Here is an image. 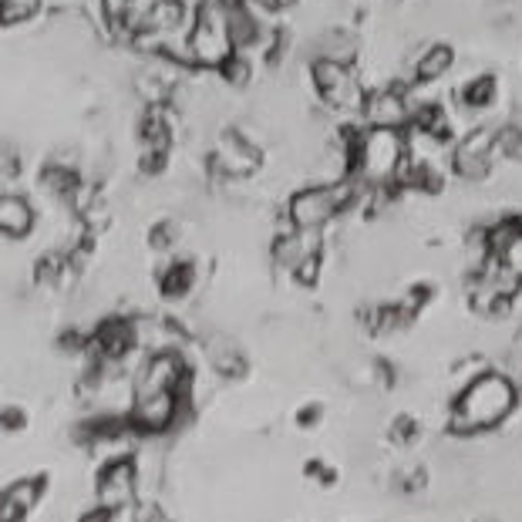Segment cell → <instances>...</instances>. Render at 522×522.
<instances>
[{"label":"cell","mask_w":522,"mask_h":522,"mask_svg":"<svg viewBox=\"0 0 522 522\" xmlns=\"http://www.w3.org/2000/svg\"><path fill=\"white\" fill-rule=\"evenodd\" d=\"M512 405H516L512 381L506 374L485 371L462 388L452 411V428L455 432H485V428H496L512 411Z\"/></svg>","instance_id":"1"},{"label":"cell","mask_w":522,"mask_h":522,"mask_svg":"<svg viewBox=\"0 0 522 522\" xmlns=\"http://www.w3.org/2000/svg\"><path fill=\"white\" fill-rule=\"evenodd\" d=\"M192 61L206 68H226L236 54L230 31V0H199L196 24L189 27Z\"/></svg>","instance_id":"2"},{"label":"cell","mask_w":522,"mask_h":522,"mask_svg":"<svg viewBox=\"0 0 522 522\" xmlns=\"http://www.w3.org/2000/svg\"><path fill=\"white\" fill-rule=\"evenodd\" d=\"M405 152H408V145L401 139L398 128H371V132L361 135L354 145L357 172H361L364 182H371V186L391 182V179H398Z\"/></svg>","instance_id":"3"},{"label":"cell","mask_w":522,"mask_h":522,"mask_svg":"<svg viewBox=\"0 0 522 522\" xmlns=\"http://www.w3.org/2000/svg\"><path fill=\"white\" fill-rule=\"evenodd\" d=\"M354 182H337V186H314L300 189L290 199V223L297 230H324L344 206L354 203Z\"/></svg>","instance_id":"4"},{"label":"cell","mask_w":522,"mask_h":522,"mask_svg":"<svg viewBox=\"0 0 522 522\" xmlns=\"http://www.w3.org/2000/svg\"><path fill=\"white\" fill-rule=\"evenodd\" d=\"M310 78H314V88L320 91L327 105L337 108V112H364V91L361 81L354 78V71L347 68L344 61L334 58H317L314 68H310Z\"/></svg>","instance_id":"5"},{"label":"cell","mask_w":522,"mask_h":522,"mask_svg":"<svg viewBox=\"0 0 522 522\" xmlns=\"http://www.w3.org/2000/svg\"><path fill=\"white\" fill-rule=\"evenodd\" d=\"M499 152V135L489 132V128H479V132L465 135L462 145H455V172L465 179H482L485 172L492 169V159Z\"/></svg>","instance_id":"6"},{"label":"cell","mask_w":522,"mask_h":522,"mask_svg":"<svg viewBox=\"0 0 522 522\" xmlns=\"http://www.w3.org/2000/svg\"><path fill=\"white\" fill-rule=\"evenodd\" d=\"M182 378H186V374H182L179 354L159 351V354H152L149 361L142 364L139 381H135V398L162 395V391H179Z\"/></svg>","instance_id":"7"},{"label":"cell","mask_w":522,"mask_h":522,"mask_svg":"<svg viewBox=\"0 0 522 522\" xmlns=\"http://www.w3.org/2000/svg\"><path fill=\"white\" fill-rule=\"evenodd\" d=\"M132 499H135V465L128 459H118L98 475V506L115 512L132 506Z\"/></svg>","instance_id":"8"},{"label":"cell","mask_w":522,"mask_h":522,"mask_svg":"<svg viewBox=\"0 0 522 522\" xmlns=\"http://www.w3.org/2000/svg\"><path fill=\"white\" fill-rule=\"evenodd\" d=\"M176 405H179V395L176 391H162V395H149V398H135V425L139 428H149V432H162V428L172 425L176 418Z\"/></svg>","instance_id":"9"},{"label":"cell","mask_w":522,"mask_h":522,"mask_svg":"<svg viewBox=\"0 0 522 522\" xmlns=\"http://www.w3.org/2000/svg\"><path fill=\"white\" fill-rule=\"evenodd\" d=\"M364 115H368L371 128H398L408 122V105L401 91H378L364 102Z\"/></svg>","instance_id":"10"},{"label":"cell","mask_w":522,"mask_h":522,"mask_svg":"<svg viewBox=\"0 0 522 522\" xmlns=\"http://www.w3.org/2000/svg\"><path fill=\"white\" fill-rule=\"evenodd\" d=\"M273 256H277V263H283L287 270H297L310 256H320V230H293L290 236L277 240Z\"/></svg>","instance_id":"11"},{"label":"cell","mask_w":522,"mask_h":522,"mask_svg":"<svg viewBox=\"0 0 522 522\" xmlns=\"http://www.w3.org/2000/svg\"><path fill=\"white\" fill-rule=\"evenodd\" d=\"M31 226H34V213L24 199H17V196L0 199V230H4V236L21 240V236L31 233Z\"/></svg>","instance_id":"12"},{"label":"cell","mask_w":522,"mask_h":522,"mask_svg":"<svg viewBox=\"0 0 522 522\" xmlns=\"http://www.w3.org/2000/svg\"><path fill=\"white\" fill-rule=\"evenodd\" d=\"M95 341H98V347H102L105 357L118 361V357L128 354V347H132V341H135L132 324H128V320H105V324L98 327Z\"/></svg>","instance_id":"13"},{"label":"cell","mask_w":522,"mask_h":522,"mask_svg":"<svg viewBox=\"0 0 522 522\" xmlns=\"http://www.w3.org/2000/svg\"><path fill=\"white\" fill-rule=\"evenodd\" d=\"M38 502V482H17L14 489L4 492L0 502V522H21L24 512Z\"/></svg>","instance_id":"14"},{"label":"cell","mask_w":522,"mask_h":522,"mask_svg":"<svg viewBox=\"0 0 522 522\" xmlns=\"http://www.w3.org/2000/svg\"><path fill=\"white\" fill-rule=\"evenodd\" d=\"M448 64H452V51L438 44V48H432V51L425 54V58H421V61L415 64V78H418V81H435V78L445 75Z\"/></svg>","instance_id":"15"},{"label":"cell","mask_w":522,"mask_h":522,"mask_svg":"<svg viewBox=\"0 0 522 522\" xmlns=\"http://www.w3.org/2000/svg\"><path fill=\"white\" fill-rule=\"evenodd\" d=\"M192 287V270L186 263H179V267H172L166 273V280H162V290H166V297H182Z\"/></svg>","instance_id":"16"},{"label":"cell","mask_w":522,"mask_h":522,"mask_svg":"<svg viewBox=\"0 0 522 522\" xmlns=\"http://www.w3.org/2000/svg\"><path fill=\"white\" fill-rule=\"evenodd\" d=\"M492 98H496V81H492V78H482V81H475V85L465 88V102H469L472 108L489 105Z\"/></svg>","instance_id":"17"},{"label":"cell","mask_w":522,"mask_h":522,"mask_svg":"<svg viewBox=\"0 0 522 522\" xmlns=\"http://www.w3.org/2000/svg\"><path fill=\"white\" fill-rule=\"evenodd\" d=\"M496 260H502V267L512 270L522 280V233H516V240H512L506 250L496 256Z\"/></svg>","instance_id":"18"},{"label":"cell","mask_w":522,"mask_h":522,"mask_svg":"<svg viewBox=\"0 0 522 522\" xmlns=\"http://www.w3.org/2000/svg\"><path fill=\"white\" fill-rule=\"evenodd\" d=\"M223 75H226V81H230V85L240 88V85H246V78H250V64L240 61V58H233V61L223 68Z\"/></svg>","instance_id":"19"},{"label":"cell","mask_w":522,"mask_h":522,"mask_svg":"<svg viewBox=\"0 0 522 522\" xmlns=\"http://www.w3.org/2000/svg\"><path fill=\"white\" fill-rule=\"evenodd\" d=\"M108 519H112V512L102 509V506H98L95 512H85V516H81V522H108Z\"/></svg>","instance_id":"20"}]
</instances>
